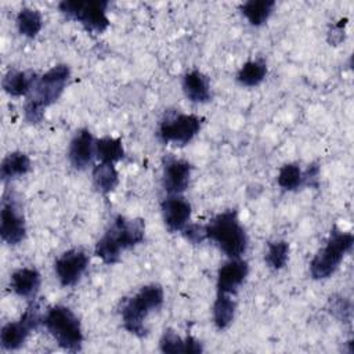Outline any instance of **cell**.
Returning a JSON list of instances; mask_svg holds the SVG:
<instances>
[{
    "mask_svg": "<svg viewBox=\"0 0 354 354\" xmlns=\"http://www.w3.org/2000/svg\"><path fill=\"white\" fill-rule=\"evenodd\" d=\"M145 224L141 218H127L118 216L108 231L95 245V254L106 264H113L120 259L123 250L134 248L142 242Z\"/></svg>",
    "mask_w": 354,
    "mask_h": 354,
    "instance_id": "6da1fadb",
    "label": "cell"
},
{
    "mask_svg": "<svg viewBox=\"0 0 354 354\" xmlns=\"http://www.w3.org/2000/svg\"><path fill=\"white\" fill-rule=\"evenodd\" d=\"M71 71L65 64H59L40 76L25 104V119L29 123H39L44 116V109L55 102L62 94Z\"/></svg>",
    "mask_w": 354,
    "mask_h": 354,
    "instance_id": "7a4b0ae2",
    "label": "cell"
},
{
    "mask_svg": "<svg viewBox=\"0 0 354 354\" xmlns=\"http://www.w3.org/2000/svg\"><path fill=\"white\" fill-rule=\"evenodd\" d=\"M206 238L212 239L231 259H239L248 248V236L235 210H225L210 220Z\"/></svg>",
    "mask_w": 354,
    "mask_h": 354,
    "instance_id": "3957f363",
    "label": "cell"
},
{
    "mask_svg": "<svg viewBox=\"0 0 354 354\" xmlns=\"http://www.w3.org/2000/svg\"><path fill=\"white\" fill-rule=\"evenodd\" d=\"M163 304V289L158 283L142 286L134 296L127 299L120 310L123 326L133 335L144 336L147 333L145 318L153 310Z\"/></svg>",
    "mask_w": 354,
    "mask_h": 354,
    "instance_id": "277c9868",
    "label": "cell"
},
{
    "mask_svg": "<svg viewBox=\"0 0 354 354\" xmlns=\"http://www.w3.org/2000/svg\"><path fill=\"white\" fill-rule=\"evenodd\" d=\"M50 335L68 351H79L83 343V332L77 317L65 306L51 307L43 318Z\"/></svg>",
    "mask_w": 354,
    "mask_h": 354,
    "instance_id": "5b68a950",
    "label": "cell"
},
{
    "mask_svg": "<svg viewBox=\"0 0 354 354\" xmlns=\"http://www.w3.org/2000/svg\"><path fill=\"white\" fill-rule=\"evenodd\" d=\"M354 238L350 232L333 230L326 245L314 256L310 264V272L314 279L329 278L339 267L343 256L351 249Z\"/></svg>",
    "mask_w": 354,
    "mask_h": 354,
    "instance_id": "8992f818",
    "label": "cell"
},
{
    "mask_svg": "<svg viewBox=\"0 0 354 354\" xmlns=\"http://www.w3.org/2000/svg\"><path fill=\"white\" fill-rule=\"evenodd\" d=\"M108 4L105 0H64L58 7L64 15L80 22L86 30L102 33L109 26Z\"/></svg>",
    "mask_w": 354,
    "mask_h": 354,
    "instance_id": "52a82bcc",
    "label": "cell"
},
{
    "mask_svg": "<svg viewBox=\"0 0 354 354\" xmlns=\"http://www.w3.org/2000/svg\"><path fill=\"white\" fill-rule=\"evenodd\" d=\"M40 322H43L40 307L36 301H33L21 315L19 321L8 322L1 328V332H0L1 347L8 351L18 350L25 343L30 330L37 329Z\"/></svg>",
    "mask_w": 354,
    "mask_h": 354,
    "instance_id": "ba28073f",
    "label": "cell"
},
{
    "mask_svg": "<svg viewBox=\"0 0 354 354\" xmlns=\"http://www.w3.org/2000/svg\"><path fill=\"white\" fill-rule=\"evenodd\" d=\"M201 129V120L195 115H171L159 126V137L163 142H174L178 145L188 144Z\"/></svg>",
    "mask_w": 354,
    "mask_h": 354,
    "instance_id": "9c48e42d",
    "label": "cell"
},
{
    "mask_svg": "<svg viewBox=\"0 0 354 354\" xmlns=\"http://www.w3.org/2000/svg\"><path fill=\"white\" fill-rule=\"evenodd\" d=\"M87 266H88L87 253L80 248H75L62 253L57 259L54 268L61 285L72 286L82 278V275L87 270Z\"/></svg>",
    "mask_w": 354,
    "mask_h": 354,
    "instance_id": "30bf717a",
    "label": "cell"
},
{
    "mask_svg": "<svg viewBox=\"0 0 354 354\" xmlns=\"http://www.w3.org/2000/svg\"><path fill=\"white\" fill-rule=\"evenodd\" d=\"M26 234L25 218L21 210L18 209L15 201L3 199L1 212H0V235L1 239L8 245H18L22 242Z\"/></svg>",
    "mask_w": 354,
    "mask_h": 354,
    "instance_id": "8fae6325",
    "label": "cell"
},
{
    "mask_svg": "<svg viewBox=\"0 0 354 354\" xmlns=\"http://www.w3.org/2000/svg\"><path fill=\"white\" fill-rule=\"evenodd\" d=\"M191 165L187 160L170 158L163 167V188L170 195H180L188 187Z\"/></svg>",
    "mask_w": 354,
    "mask_h": 354,
    "instance_id": "7c38bea8",
    "label": "cell"
},
{
    "mask_svg": "<svg viewBox=\"0 0 354 354\" xmlns=\"http://www.w3.org/2000/svg\"><path fill=\"white\" fill-rule=\"evenodd\" d=\"M162 214L169 231H181L189 220L191 205L180 195H170L162 202Z\"/></svg>",
    "mask_w": 354,
    "mask_h": 354,
    "instance_id": "4fadbf2b",
    "label": "cell"
},
{
    "mask_svg": "<svg viewBox=\"0 0 354 354\" xmlns=\"http://www.w3.org/2000/svg\"><path fill=\"white\" fill-rule=\"evenodd\" d=\"M249 267L248 263L239 259H231V261L225 263L217 275V289L218 293L235 295L238 288L243 283L248 277Z\"/></svg>",
    "mask_w": 354,
    "mask_h": 354,
    "instance_id": "5bb4252c",
    "label": "cell"
},
{
    "mask_svg": "<svg viewBox=\"0 0 354 354\" xmlns=\"http://www.w3.org/2000/svg\"><path fill=\"white\" fill-rule=\"evenodd\" d=\"M94 152H95V144H94L93 136L88 130L83 129L77 131L73 140L71 141L68 156H69L71 165L75 169L82 170V169H86V166L91 162Z\"/></svg>",
    "mask_w": 354,
    "mask_h": 354,
    "instance_id": "9a60e30c",
    "label": "cell"
},
{
    "mask_svg": "<svg viewBox=\"0 0 354 354\" xmlns=\"http://www.w3.org/2000/svg\"><path fill=\"white\" fill-rule=\"evenodd\" d=\"M10 286L21 297L32 299L40 286V274L37 270L30 267H24L12 272L10 278Z\"/></svg>",
    "mask_w": 354,
    "mask_h": 354,
    "instance_id": "2e32d148",
    "label": "cell"
},
{
    "mask_svg": "<svg viewBox=\"0 0 354 354\" xmlns=\"http://www.w3.org/2000/svg\"><path fill=\"white\" fill-rule=\"evenodd\" d=\"M36 80V73L32 71H10L3 79V88L12 97H21L32 91Z\"/></svg>",
    "mask_w": 354,
    "mask_h": 354,
    "instance_id": "e0dca14e",
    "label": "cell"
},
{
    "mask_svg": "<svg viewBox=\"0 0 354 354\" xmlns=\"http://www.w3.org/2000/svg\"><path fill=\"white\" fill-rule=\"evenodd\" d=\"M160 350L163 353H188V354H196L202 353V344L192 336H187L185 339H181L174 330L167 329L165 330L162 339H160Z\"/></svg>",
    "mask_w": 354,
    "mask_h": 354,
    "instance_id": "ac0fdd59",
    "label": "cell"
},
{
    "mask_svg": "<svg viewBox=\"0 0 354 354\" xmlns=\"http://www.w3.org/2000/svg\"><path fill=\"white\" fill-rule=\"evenodd\" d=\"M183 88L192 102H206L210 100L209 80L199 71H191L184 76Z\"/></svg>",
    "mask_w": 354,
    "mask_h": 354,
    "instance_id": "d6986e66",
    "label": "cell"
},
{
    "mask_svg": "<svg viewBox=\"0 0 354 354\" xmlns=\"http://www.w3.org/2000/svg\"><path fill=\"white\" fill-rule=\"evenodd\" d=\"M30 170V159L24 152H11L8 153L0 166V174L3 180L15 178L26 174Z\"/></svg>",
    "mask_w": 354,
    "mask_h": 354,
    "instance_id": "ffe728a7",
    "label": "cell"
},
{
    "mask_svg": "<svg viewBox=\"0 0 354 354\" xmlns=\"http://www.w3.org/2000/svg\"><path fill=\"white\" fill-rule=\"evenodd\" d=\"M274 6L272 0H249L241 6V11L252 25L259 26L268 19Z\"/></svg>",
    "mask_w": 354,
    "mask_h": 354,
    "instance_id": "44dd1931",
    "label": "cell"
},
{
    "mask_svg": "<svg viewBox=\"0 0 354 354\" xmlns=\"http://www.w3.org/2000/svg\"><path fill=\"white\" fill-rule=\"evenodd\" d=\"M236 303L227 293H218L213 304V319L218 329H225L234 319Z\"/></svg>",
    "mask_w": 354,
    "mask_h": 354,
    "instance_id": "7402d4cb",
    "label": "cell"
},
{
    "mask_svg": "<svg viewBox=\"0 0 354 354\" xmlns=\"http://www.w3.org/2000/svg\"><path fill=\"white\" fill-rule=\"evenodd\" d=\"M93 181H94L95 188L102 194H108V192L113 191L119 183L118 171H116L113 163L100 162L97 166H94Z\"/></svg>",
    "mask_w": 354,
    "mask_h": 354,
    "instance_id": "603a6c76",
    "label": "cell"
},
{
    "mask_svg": "<svg viewBox=\"0 0 354 354\" xmlns=\"http://www.w3.org/2000/svg\"><path fill=\"white\" fill-rule=\"evenodd\" d=\"M95 155L100 162L115 163L124 156L122 141L113 137H102L95 142Z\"/></svg>",
    "mask_w": 354,
    "mask_h": 354,
    "instance_id": "cb8c5ba5",
    "label": "cell"
},
{
    "mask_svg": "<svg viewBox=\"0 0 354 354\" xmlns=\"http://www.w3.org/2000/svg\"><path fill=\"white\" fill-rule=\"evenodd\" d=\"M267 73V66L263 61L254 59V61H248L238 72L236 79L242 86L246 87H254L263 82Z\"/></svg>",
    "mask_w": 354,
    "mask_h": 354,
    "instance_id": "d4e9b609",
    "label": "cell"
},
{
    "mask_svg": "<svg viewBox=\"0 0 354 354\" xmlns=\"http://www.w3.org/2000/svg\"><path fill=\"white\" fill-rule=\"evenodd\" d=\"M41 25H43V19H41V15L37 10L22 8L18 12L17 26H18V30L22 36L35 37L40 32Z\"/></svg>",
    "mask_w": 354,
    "mask_h": 354,
    "instance_id": "484cf974",
    "label": "cell"
},
{
    "mask_svg": "<svg viewBox=\"0 0 354 354\" xmlns=\"http://www.w3.org/2000/svg\"><path fill=\"white\" fill-rule=\"evenodd\" d=\"M278 184L281 188L293 191L303 184V174L300 167L296 163H286L279 169L278 173Z\"/></svg>",
    "mask_w": 354,
    "mask_h": 354,
    "instance_id": "4316f807",
    "label": "cell"
},
{
    "mask_svg": "<svg viewBox=\"0 0 354 354\" xmlns=\"http://www.w3.org/2000/svg\"><path fill=\"white\" fill-rule=\"evenodd\" d=\"M288 253H289V245L285 241L270 242L266 253V261L268 267L272 270L282 268L288 261Z\"/></svg>",
    "mask_w": 354,
    "mask_h": 354,
    "instance_id": "83f0119b",
    "label": "cell"
},
{
    "mask_svg": "<svg viewBox=\"0 0 354 354\" xmlns=\"http://www.w3.org/2000/svg\"><path fill=\"white\" fill-rule=\"evenodd\" d=\"M329 308H330V313L336 318H339L340 321H348L350 319L351 307H350V303L344 297H342V296L330 297Z\"/></svg>",
    "mask_w": 354,
    "mask_h": 354,
    "instance_id": "f1b7e54d",
    "label": "cell"
},
{
    "mask_svg": "<svg viewBox=\"0 0 354 354\" xmlns=\"http://www.w3.org/2000/svg\"><path fill=\"white\" fill-rule=\"evenodd\" d=\"M184 236L192 243H201L206 238V227L201 224H188L184 227Z\"/></svg>",
    "mask_w": 354,
    "mask_h": 354,
    "instance_id": "f546056e",
    "label": "cell"
}]
</instances>
